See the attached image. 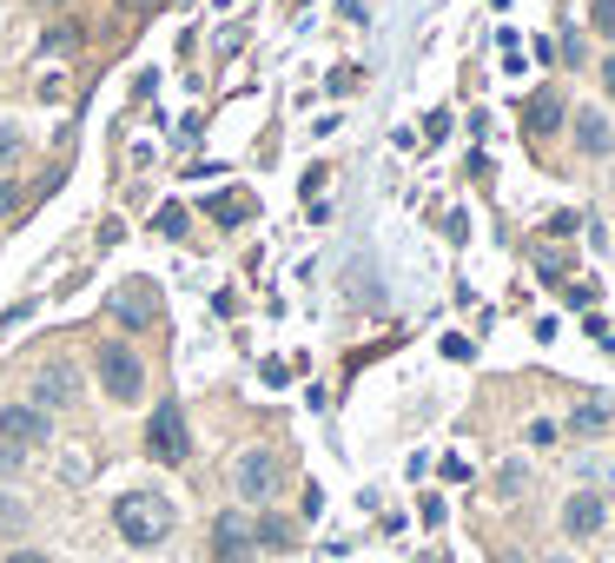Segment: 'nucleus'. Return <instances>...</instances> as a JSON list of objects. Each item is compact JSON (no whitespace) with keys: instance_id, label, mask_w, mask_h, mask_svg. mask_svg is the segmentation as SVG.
Returning <instances> with one entry per match:
<instances>
[{"instance_id":"ddd939ff","label":"nucleus","mask_w":615,"mask_h":563,"mask_svg":"<svg viewBox=\"0 0 615 563\" xmlns=\"http://www.w3.org/2000/svg\"><path fill=\"white\" fill-rule=\"evenodd\" d=\"M258 543H266V550H285V543H292V524L266 517V524H258Z\"/></svg>"},{"instance_id":"9d476101","label":"nucleus","mask_w":615,"mask_h":563,"mask_svg":"<svg viewBox=\"0 0 615 563\" xmlns=\"http://www.w3.org/2000/svg\"><path fill=\"white\" fill-rule=\"evenodd\" d=\"M212 530H219V537H212V556H219V563H245V556H251V537H245L251 524H245V517H232V511H225Z\"/></svg>"},{"instance_id":"f8f14e48","label":"nucleus","mask_w":615,"mask_h":563,"mask_svg":"<svg viewBox=\"0 0 615 563\" xmlns=\"http://www.w3.org/2000/svg\"><path fill=\"white\" fill-rule=\"evenodd\" d=\"M212 219H219V225H245V219H251V199H245V193H219V199H212Z\"/></svg>"},{"instance_id":"6e6552de","label":"nucleus","mask_w":615,"mask_h":563,"mask_svg":"<svg viewBox=\"0 0 615 563\" xmlns=\"http://www.w3.org/2000/svg\"><path fill=\"white\" fill-rule=\"evenodd\" d=\"M576 146H582L589 159H608V152H615V126H608L595 107H582V113H576Z\"/></svg>"},{"instance_id":"f3484780","label":"nucleus","mask_w":615,"mask_h":563,"mask_svg":"<svg viewBox=\"0 0 615 563\" xmlns=\"http://www.w3.org/2000/svg\"><path fill=\"white\" fill-rule=\"evenodd\" d=\"M496 491H503V498H516V491H522V464H509V470L496 477Z\"/></svg>"},{"instance_id":"4be33fe9","label":"nucleus","mask_w":615,"mask_h":563,"mask_svg":"<svg viewBox=\"0 0 615 563\" xmlns=\"http://www.w3.org/2000/svg\"><path fill=\"white\" fill-rule=\"evenodd\" d=\"M126 8H159V0H126Z\"/></svg>"},{"instance_id":"0eeeda50","label":"nucleus","mask_w":615,"mask_h":563,"mask_svg":"<svg viewBox=\"0 0 615 563\" xmlns=\"http://www.w3.org/2000/svg\"><path fill=\"white\" fill-rule=\"evenodd\" d=\"M73 391H79V378H73L66 365H40V371H34V405H40V412H66Z\"/></svg>"},{"instance_id":"f03ea898","label":"nucleus","mask_w":615,"mask_h":563,"mask_svg":"<svg viewBox=\"0 0 615 563\" xmlns=\"http://www.w3.org/2000/svg\"><path fill=\"white\" fill-rule=\"evenodd\" d=\"M146 451H152V464H186V457H193V431H186V412H180V405H159V412H152Z\"/></svg>"},{"instance_id":"aec40b11","label":"nucleus","mask_w":615,"mask_h":563,"mask_svg":"<svg viewBox=\"0 0 615 563\" xmlns=\"http://www.w3.org/2000/svg\"><path fill=\"white\" fill-rule=\"evenodd\" d=\"M14 206H21V193H14L8 180H0V212H14Z\"/></svg>"},{"instance_id":"20e7f679","label":"nucleus","mask_w":615,"mask_h":563,"mask_svg":"<svg viewBox=\"0 0 615 563\" xmlns=\"http://www.w3.org/2000/svg\"><path fill=\"white\" fill-rule=\"evenodd\" d=\"M100 391L113 397V405H133V397L146 391V365H139L126 345H107V352H100Z\"/></svg>"},{"instance_id":"412c9836","label":"nucleus","mask_w":615,"mask_h":563,"mask_svg":"<svg viewBox=\"0 0 615 563\" xmlns=\"http://www.w3.org/2000/svg\"><path fill=\"white\" fill-rule=\"evenodd\" d=\"M8 563H47V556H40V550H14Z\"/></svg>"},{"instance_id":"423d86ee","label":"nucleus","mask_w":615,"mask_h":563,"mask_svg":"<svg viewBox=\"0 0 615 563\" xmlns=\"http://www.w3.org/2000/svg\"><path fill=\"white\" fill-rule=\"evenodd\" d=\"M47 412L40 405H8L0 412V444H14V451H27V444H47Z\"/></svg>"},{"instance_id":"a211bd4d","label":"nucleus","mask_w":615,"mask_h":563,"mask_svg":"<svg viewBox=\"0 0 615 563\" xmlns=\"http://www.w3.org/2000/svg\"><path fill=\"white\" fill-rule=\"evenodd\" d=\"M14 152H21V133H14V126H0V167H8Z\"/></svg>"},{"instance_id":"f257e3e1","label":"nucleus","mask_w":615,"mask_h":563,"mask_svg":"<svg viewBox=\"0 0 615 563\" xmlns=\"http://www.w3.org/2000/svg\"><path fill=\"white\" fill-rule=\"evenodd\" d=\"M113 524H120V537H126L133 550H152V543H165V530H172V504H165L159 491H126V498L113 504Z\"/></svg>"},{"instance_id":"6ab92c4d","label":"nucleus","mask_w":615,"mask_h":563,"mask_svg":"<svg viewBox=\"0 0 615 563\" xmlns=\"http://www.w3.org/2000/svg\"><path fill=\"white\" fill-rule=\"evenodd\" d=\"M602 94H608V100H615V53H608V60H602Z\"/></svg>"},{"instance_id":"dca6fc26","label":"nucleus","mask_w":615,"mask_h":563,"mask_svg":"<svg viewBox=\"0 0 615 563\" xmlns=\"http://www.w3.org/2000/svg\"><path fill=\"white\" fill-rule=\"evenodd\" d=\"M159 232L180 238V232H186V206H165V212H159Z\"/></svg>"},{"instance_id":"1a4fd4ad","label":"nucleus","mask_w":615,"mask_h":563,"mask_svg":"<svg viewBox=\"0 0 615 563\" xmlns=\"http://www.w3.org/2000/svg\"><path fill=\"white\" fill-rule=\"evenodd\" d=\"M602 517H608V511H602V498H595V491H576V498L563 504V530H569V537H595V530H602Z\"/></svg>"},{"instance_id":"39448f33","label":"nucleus","mask_w":615,"mask_h":563,"mask_svg":"<svg viewBox=\"0 0 615 563\" xmlns=\"http://www.w3.org/2000/svg\"><path fill=\"white\" fill-rule=\"evenodd\" d=\"M113 318H120L126 332L159 326V292H152V279H126V285L113 292Z\"/></svg>"},{"instance_id":"4468645a","label":"nucleus","mask_w":615,"mask_h":563,"mask_svg":"<svg viewBox=\"0 0 615 563\" xmlns=\"http://www.w3.org/2000/svg\"><path fill=\"white\" fill-rule=\"evenodd\" d=\"M589 21H595V34H602V40H615V0H595Z\"/></svg>"},{"instance_id":"9b49d317","label":"nucleus","mask_w":615,"mask_h":563,"mask_svg":"<svg viewBox=\"0 0 615 563\" xmlns=\"http://www.w3.org/2000/svg\"><path fill=\"white\" fill-rule=\"evenodd\" d=\"M522 126H530L537 139L556 133V126H563V100H556V94H530V107H522Z\"/></svg>"},{"instance_id":"7ed1b4c3","label":"nucleus","mask_w":615,"mask_h":563,"mask_svg":"<svg viewBox=\"0 0 615 563\" xmlns=\"http://www.w3.org/2000/svg\"><path fill=\"white\" fill-rule=\"evenodd\" d=\"M272 485H279V457H272L266 444H251V451H238V457H232V491H238L245 504H266V498H272Z\"/></svg>"},{"instance_id":"2eb2a0df","label":"nucleus","mask_w":615,"mask_h":563,"mask_svg":"<svg viewBox=\"0 0 615 563\" xmlns=\"http://www.w3.org/2000/svg\"><path fill=\"white\" fill-rule=\"evenodd\" d=\"M602 425H608V405H582V412H576V431H582V438L602 431Z\"/></svg>"}]
</instances>
